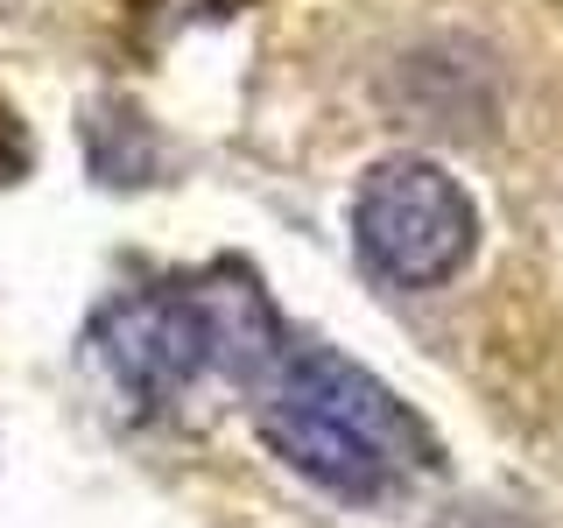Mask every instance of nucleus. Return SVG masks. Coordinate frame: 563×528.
<instances>
[{"instance_id":"obj_2","label":"nucleus","mask_w":563,"mask_h":528,"mask_svg":"<svg viewBox=\"0 0 563 528\" xmlns=\"http://www.w3.org/2000/svg\"><path fill=\"white\" fill-rule=\"evenodd\" d=\"M261 437L339 501H387L395 486L437 472V437L395 402V387L331 345H289L261 387Z\"/></svg>"},{"instance_id":"obj_1","label":"nucleus","mask_w":563,"mask_h":528,"mask_svg":"<svg viewBox=\"0 0 563 528\" xmlns=\"http://www.w3.org/2000/svg\"><path fill=\"white\" fill-rule=\"evenodd\" d=\"M92 360L128 402L163 409L205 374H225L233 387H268L275 366L289 360V339L254 268L211 261L198 275L113 296L92 317Z\"/></svg>"},{"instance_id":"obj_4","label":"nucleus","mask_w":563,"mask_h":528,"mask_svg":"<svg viewBox=\"0 0 563 528\" xmlns=\"http://www.w3.org/2000/svg\"><path fill=\"white\" fill-rule=\"evenodd\" d=\"M22 163H29V141H22V128H14V106L0 99V184L22 176Z\"/></svg>"},{"instance_id":"obj_3","label":"nucleus","mask_w":563,"mask_h":528,"mask_svg":"<svg viewBox=\"0 0 563 528\" xmlns=\"http://www.w3.org/2000/svg\"><path fill=\"white\" fill-rule=\"evenodd\" d=\"M352 240L380 282L437 289L465 268L479 219H472V198L457 190L451 169H437L430 155H387L366 169L360 198H352Z\"/></svg>"}]
</instances>
